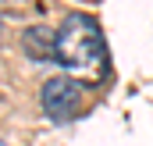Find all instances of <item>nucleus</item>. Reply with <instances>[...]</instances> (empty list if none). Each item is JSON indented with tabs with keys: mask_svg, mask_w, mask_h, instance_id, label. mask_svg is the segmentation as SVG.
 Masks as SVG:
<instances>
[{
	"mask_svg": "<svg viewBox=\"0 0 153 146\" xmlns=\"http://www.w3.org/2000/svg\"><path fill=\"white\" fill-rule=\"evenodd\" d=\"M53 61H61L75 75L100 78L107 72V64H111L100 22L93 14H85V11L64 14V22L57 25V39H53Z\"/></svg>",
	"mask_w": 153,
	"mask_h": 146,
	"instance_id": "obj_1",
	"label": "nucleus"
},
{
	"mask_svg": "<svg viewBox=\"0 0 153 146\" xmlns=\"http://www.w3.org/2000/svg\"><path fill=\"white\" fill-rule=\"evenodd\" d=\"M39 100H43V110H46L53 121H68L78 110V104H82V89H78V82L71 75H53V78L43 82Z\"/></svg>",
	"mask_w": 153,
	"mask_h": 146,
	"instance_id": "obj_2",
	"label": "nucleus"
},
{
	"mask_svg": "<svg viewBox=\"0 0 153 146\" xmlns=\"http://www.w3.org/2000/svg\"><path fill=\"white\" fill-rule=\"evenodd\" d=\"M53 39H57V29L32 25V29H25L22 46H25V50H29V57H36V61H53Z\"/></svg>",
	"mask_w": 153,
	"mask_h": 146,
	"instance_id": "obj_3",
	"label": "nucleus"
},
{
	"mask_svg": "<svg viewBox=\"0 0 153 146\" xmlns=\"http://www.w3.org/2000/svg\"><path fill=\"white\" fill-rule=\"evenodd\" d=\"M0 146H7V143H4V139H0Z\"/></svg>",
	"mask_w": 153,
	"mask_h": 146,
	"instance_id": "obj_4",
	"label": "nucleus"
}]
</instances>
